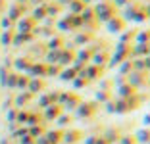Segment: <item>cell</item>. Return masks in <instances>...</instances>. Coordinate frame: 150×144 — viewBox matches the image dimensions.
Instances as JSON below:
<instances>
[{"mask_svg":"<svg viewBox=\"0 0 150 144\" xmlns=\"http://www.w3.org/2000/svg\"><path fill=\"white\" fill-rule=\"evenodd\" d=\"M0 144H8V142H6V138H2V140H0Z\"/></svg>","mask_w":150,"mask_h":144,"instance_id":"6da1fadb","label":"cell"}]
</instances>
